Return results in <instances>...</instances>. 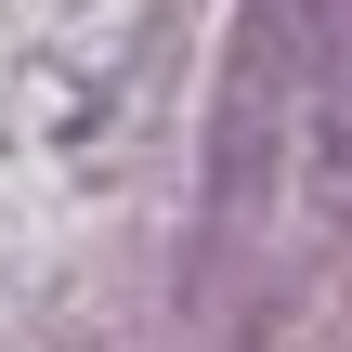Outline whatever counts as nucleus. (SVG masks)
Here are the masks:
<instances>
[{"instance_id": "nucleus-1", "label": "nucleus", "mask_w": 352, "mask_h": 352, "mask_svg": "<svg viewBox=\"0 0 352 352\" xmlns=\"http://www.w3.org/2000/svg\"><path fill=\"white\" fill-rule=\"evenodd\" d=\"M352 235V0H248L209 118V314Z\"/></svg>"}]
</instances>
